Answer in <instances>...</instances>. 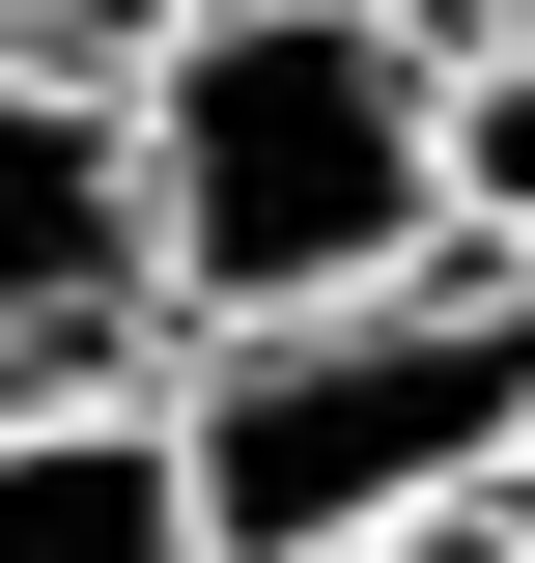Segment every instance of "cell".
<instances>
[{
	"mask_svg": "<svg viewBox=\"0 0 535 563\" xmlns=\"http://www.w3.org/2000/svg\"><path fill=\"white\" fill-rule=\"evenodd\" d=\"M113 198H141V339L451 254V29L423 0H198L170 57H113Z\"/></svg>",
	"mask_w": 535,
	"mask_h": 563,
	"instance_id": "obj_1",
	"label": "cell"
},
{
	"mask_svg": "<svg viewBox=\"0 0 535 563\" xmlns=\"http://www.w3.org/2000/svg\"><path fill=\"white\" fill-rule=\"evenodd\" d=\"M141 366H170L198 563H367L535 451V254H395L338 310H226V339H141Z\"/></svg>",
	"mask_w": 535,
	"mask_h": 563,
	"instance_id": "obj_2",
	"label": "cell"
},
{
	"mask_svg": "<svg viewBox=\"0 0 535 563\" xmlns=\"http://www.w3.org/2000/svg\"><path fill=\"white\" fill-rule=\"evenodd\" d=\"M0 563H198V479H170V366H141V339L0 366Z\"/></svg>",
	"mask_w": 535,
	"mask_h": 563,
	"instance_id": "obj_3",
	"label": "cell"
},
{
	"mask_svg": "<svg viewBox=\"0 0 535 563\" xmlns=\"http://www.w3.org/2000/svg\"><path fill=\"white\" fill-rule=\"evenodd\" d=\"M141 339V198H113V85L0 57V366Z\"/></svg>",
	"mask_w": 535,
	"mask_h": 563,
	"instance_id": "obj_4",
	"label": "cell"
},
{
	"mask_svg": "<svg viewBox=\"0 0 535 563\" xmlns=\"http://www.w3.org/2000/svg\"><path fill=\"white\" fill-rule=\"evenodd\" d=\"M451 254H535V29H451Z\"/></svg>",
	"mask_w": 535,
	"mask_h": 563,
	"instance_id": "obj_5",
	"label": "cell"
},
{
	"mask_svg": "<svg viewBox=\"0 0 535 563\" xmlns=\"http://www.w3.org/2000/svg\"><path fill=\"white\" fill-rule=\"evenodd\" d=\"M198 0H0V57H57V85H113V57H170Z\"/></svg>",
	"mask_w": 535,
	"mask_h": 563,
	"instance_id": "obj_6",
	"label": "cell"
},
{
	"mask_svg": "<svg viewBox=\"0 0 535 563\" xmlns=\"http://www.w3.org/2000/svg\"><path fill=\"white\" fill-rule=\"evenodd\" d=\"M367 563H507V507H423V536H367Z\"/></svg>",
	"mask_w": 535,
	"mask_h": 563,
	"instance_id": "obj_7",
	"label": "cell"
},
{
	"mask_svg": "<svg viewBox=\"0 0 535 563\" xmlns=\"http://www.w3.org/2000/svg\"><path fill=\"white\" fill-rule=\"evenodd\" d=\"M479 507H507V563H535V451H507V479H479Z\"/></svg>",
	"mask_w": 535,
	"mask_h": 563,
	"instance_id": "obj_8",
	"label": "cell"
},
{
	"mask_svg": "<svg viewBox=\"0 0 535 563\" xmlns=\"http://www.w3.org/2000/svg\"><path fill=\"white\" fill-rule=\"evenodd\" d=\"M423 29H535V0H423Z\"/></svg>",
	"mask_w": 535,
	"mask_h": 563,
	"instance_id": "obj_9",
	"label": "cell"
}]
</instances>
